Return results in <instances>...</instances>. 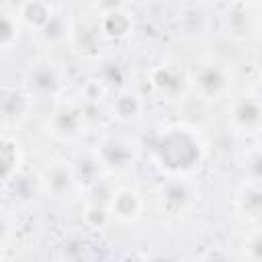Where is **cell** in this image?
Instances as JSON below:
<instances>
[{
  "mask_svg": "<svg viewBox=\"0 0 262 262\" xmlns=\"http://www.w3.org/2000/svg\"><path fill=\"white\" fill-rule=\"evenodd\" d=\"M156 166L168 176H186L205 160V145L199 133L188 125H168L158 131L151 143Z\"/></svg>",
  "mask_w": 262,
  "mask_h": 262,
  "instance_id": "obj_1",
  "label": "cell"
},
{
  "mask_svg": "<svg viewBox=\"0 0 262 262\" xmlns=\"http://www.w3.org/2000/svg\"><path fill=\"white\" fill-rule=\"evenodd\" d=\"M233 74L225 61L203 59L190 72V86L205 102H217L229 94Z\"/></svg>",
  "mask_w": 262,
  "mask_h": 262,
  "instance_id": "obj_2",
  "label": "cell"
},
{
  "mask_svg": "<svg viewBox=\"0 0 262 262\" xmlns=\"http://www.w3.org/2000/svg\"><path fill=\"white\" fill-rule=\"evenodd\" d=\"M147 82L151 90L168 102L180 100L190 88V74L176 59H162L147 72Z\"/></svg>",
  "mask_w": 262,
  "mask_h": 262,
  "instance_id": "obj_3",
  "label": "cell"
},
{
  "mask_svg": "<svg viewBox=\"0 0 262 262\" xmlns=\"http://www.w3.org/2000/svg\"><path fill=\"white\" fill-rule=\"evenodd\" d=\"M156 201H158V209L162 215L178 219L192 209L196 194L182 176H170L158 186Z\"/></svg>",
  "mask_w": 262,
  "mask_h": 262,
  "instance_id": "obj_4",
  "label": "cell"
},
{
  "mask_svg": "<svg viewBox=\"0 0 262 262\" xmlns=\"http://www.w3.org/2000/svg\"><path fill=\"white\" fill-rule=\"evenodd\" d=\"M88 125V115L82 104L76 102H57L47 119V129L53 137L61 141L78 139Z\"/></svg>",
  "mask_w": 262,
  "mask_h": 262,
  "instance_id": "obj_5",
  "label": "cell"
},
{
  "mask_svg": "<svg viewBox=\"0 0 262 262\" xmlns=\"http://www.w3.org/2000/svg\"><path fill=\"white\" fill-rule=\"evenodd\" d=\"M39 188L45 196L49 199H66L74 192L78 178H76V170L70 162L66 160H55L43 166V170L39 172Z\"/></svg>",
  "mask_w": 262,
  "mask_h": 262,
  "instance_id": "obj_6",
  "label": "cell"
},
{
  "mask_svg": "<svg viewBox=\"0 0 262 262\" xmlns=\"http://www.w3.org/2000/svg\"><path fill=\"white\" fill-rule=\"evenodd\" d=\"M229 127L244 135H256L262 131V96L242 94L231 100L227 111Z\"/></svg>",
  "mask_w": 262,
  "mask_h": 262,
  "instance_id": "obj_7",
  "label": "cell"
},
{
  "mask_svg": "<svg viewBox=\"0 0 262 262\" xmlns=\"http://www.w3.org/2000/svg\"><path fill=\"white\" fill-rule=\"evenodd\" d=\"M27 90L35 96H57L63 88V74L61 70L49 59H37L27 70Z\"/></svg>",
  "mask_w": 262,
  "mask_h": 262,
  "instance_id": "obj_8",
  "label": "cell"
},
{
  "mask_svg": "<svg viewBox=\"0 0 262 262\" xmlns=\"http://www.w3.org/2000/svg\"><path fill=\"white\" fill-rule=\"evenodd\" d=\"M96 158L102 164V168L111 174H121L125 170H129L135 162V149L131 145V141H127L125 137H117V135H108L104 137L98 147H96Z\"/></svg>",
  "mask_w": 262,
  "mask_h": 262,
  "instance_id": "obj_9",
  "label": "cell"
},
{
  "mask_svg": "<svg viewBox=\"0 0 262 262\" xmlns=\"http://www.w3.org/2000/svg\"><path fill=\"white\" fill-rule=\"evenodd\" d=\"M33 98H35V94L31 90H23L16 86H6L2 90L0 113H2L4 129L18 127L23 121H27V117L31 115V108H33Z\"/></svg>",
  "mask_w": 262,
  "mask_h": 262,
  "instance_id": "obj_10",
  "label": "cell"
},
{
  "mask_svg": "<svg viewBox=\"0 0 262 262\" xmlns=\"http://www.w3.org/2000/svg\"><path fill=\"white\" fill-rule=\"evenodd\" d=\"M113 219L123 221V223H135L141 213H143V196L137 188L133 186H119L111 192L108 201H106Z\"/></svg>",
  "mask_w": 262,
  "mask_h": 262,
  "instance_id": "obj_11",
  "label": "cell"
},
{
  "mask_svg": "<svg viewBox=\"0 0 262 262\" xmlns=\"http://www.w3.org/2000/svg\"><path fill=\"white\" fill-rule=\"evenodd\" d=\"M252 4H246L242 0H233L223 14V31L233 41H246L256 31V20L250 12Z\"/></svg>",
  "mask_w": 262,
  "mask_h": 262,
  "instance_id": "obj_12",
  "label": "cell"
},
{
  "mask_svg": "<svg viewBox=\"0 0 262 262\" xmlns=\"http://www.w3.org/2000/svg\"><path fill=\"white\" fill-rule=\"evenodd\" d=\"M23 162H25V154H23L20 141L8 129H4L0 139V176L4 184H10L12 180H16L23 168Z\"/></svg>",
  "mask_w": 262,
  "mask_h": 262,
  "instance_id": "obj_13",
  "label": "cell"
},
{
  "mask_svg": "<svg viewBox=\"0 0 262 262\" xmlns=\"http://www.w3.org/2000/svg\"><path fill=\"white\" fill-rule=\"evenodd\" d=\"M133 14L125 8H115L108 12H102L98 18V29L104 39L111 41H123L133 35Z\"/></svg>",
  "mask_w": 262,
  "mask_h": 262,
  "instance_id": "obj_14",
  "label": "cell"
},
{
  "mask_svg": "<svg viewBox=\"0 0 262 262\" xmlns=\"http://www.w3.org/2000/svg\"><path fill=\"white\" fill-rule=\"evenodd\" d=\"M235 209L250 221L262 219V182L248 180L235 192Z\"/></svg>",
  "mask_w": 262,
  "mask_h": 262,
  "instance_id": "obj_15",
  "label": "cell"
},
{
  "mask_svg": "<svg viewBox=\"0 0 262 262\" xmlns=\"http://www.w3.org/2000/svg\"><path fill=\"white\" fill-rule=\"evenodd\" d=\"M16 12H18L23 27L29 31H35V33H39L55 14L49 0H23L16 6Z\"/></svg>",
  "mask_w": 262,
  "mask_h": 262,
  "instance_id": "obj_16",
  "label": "cell"
},
{
  "mask_svg": "<svg viewBox=\"0 0 262 262\" xmlns=\"http://www.w3.org/2000/svg\"><path fill=\"white\" fill-rule=\"evenodd\" d=\"M100 39L102 33L98 29V23L96 25H74V31H72V39H70V45L74 47V51L86 59H94L98 57L100 53Z\"/></svg>",
  "mask_w": 262,
  "mask_h": 262,
  "instance_id": "obj_17",
  "label": "cell"
},
{
  "mask_svg": "<svg viewBox=\"0 0 262 262\" xmlns=\"http://www.w3.org/2000/svg\"><path fill=\"white\" fill-rule=\"evenodd\" d=\"M141 111H143V102H141V96L131 90V88H121L117 90V96L113 100V115L123 121V123H133L141 117Z\"/></svg>",
  "mask_w": 262,
  "mask_h": 262,
  "instance_id": "obj_18",
  "label": "cell"
},
{
  "mask_svg": "<svg viewBox=\"0 0 262 262\" xmlns=\"http://www.w3.org/2000/svg\"><path fill=\"white\" fill-rule=\"evenodd\" d=\"M72 31H74V25L70 23V18L61 12H55L51 16V20L39 31V35H41L45 45H61L66 41L70 43Z\"/></svg>",
  "mask_w": 262,
  "mask_h": 262,
  "instance_id": "obj_19",
  "label": "cell"
},
{
  "mask_svg": "<svg viewBox=\"0 0 262 262\" xmlns=\"http://www.w3.org/2000/svg\"><path fill=\"white\" fill-rule=\"evenodd\" d=\"M23 29L25 27L18 18L16 8L14 10H2V20H0V47H2V51H10L18 43Z\"/></svg>",
  "mask_w": 262,
  "mask_h": 262,
  "instance_id": "obj_20",
  "label": "cell"
},
{
  "mask_svg": "<svg viewBox=\"0 0 262 262\" xmlns=\"http://www.w3.org/2000/svg\"><path fill=\"white\" fill-rule=\"evenodd\" d=\"M82 219H84V225L88 229L102 231L113 221V213H111V209H108L106 203H90V205L84 207Z\"/></svg>",
  "mask_w": 262,
  "mask_h": 262,
  "instance_id": "obj_21",
  "label": "cell"
},
{
  "mask_svg": "<svg viewBox=\"0 0 262 262\" xmlns=\"http://www.w3.org/2000/svg\"><path fill=\"white\" fill-rule=\"evenodd\" d=\"M178 27L186 37H199L205 31V16L199 8H184L178 14Z\"/></svg>",
  "mask_w": 262,
  "mask_h": 262,
  "instance_id": "obj_22",
  "label": "cell"
},
{
  "mask_svg": "<svg viewBox=\"0 0 262 262\" xmlns=\"http://www.w3.org/2000/svg\"><path fill=\"white\" fill-rule=\"evenodd\" d=\"M74 170H76L78 182H84L86 186H94V184L98 182V176H100V172H102L104 168H102V164L98 162V158H96V154H94V156H90V158H82V160L74 166Z\"/></svg>",
  "mask_w": 262,
  "mask_h": 262,
  "instance_id": "obj_23",
  "label": "cell"
},
{
  "mask_svg": "<svg viewBox=\"0 0 262 262\" xmlns=\"http://www.w3.org/2000/svg\"><path fill=\"white\" fill-rule=\"evenodd\" d=\"M98 78L106 84V88H108V86H117V88L121 90V88H125L127 68H125L121 61H117V59H106V61L102 63V68H100Z\"/></svg>",
  "mask_w": 262,
  "mask_h": 262,
  "instance_id": "obj_24",
  "label": "cell"
},
{
  "mask_svg": "<svg viewBox=\"0 0 262 262\" xmlns=\"http://www.w3.org/2000/svg\"><path fill=\"white\" fill-rule=\"evenodd\" d=\"M86 248H88L86 239L80 233H72V235H68L61 242V246H59V258H63V260H80V258L86 256Z\"/></svg>",
  "mask_w": 262,
  "mask_h": 262,
  "instance_id": "obj_25",
  "label": "cell"
},
{
  "mask_svg": "<svg viewBox=\"0 0 262 262\" xmlns=\"http://www.w3.org/2000/svg\"><path fill=\"white\" fill-rule=\"evenodd\" d=\"M242 258L262 262V227L254 229L252 233L246 235V239L242 244Z\"/></svg>",
  "mask_w": 262,
  "mask_h": 262,
  "instance_id": "obj_26",
  "label": "cell"
},
{
  "mask_svg": "<svg viewBox=\"0 0 262 262\" xmlns=\"http://www.w3.org/2000/svg\"><path fill=\"white\" fill-rule=\"evenodd\" d=\"M248 170H250V174H252V180L262 182V151H256V154L250 158Z\"/></svg>",
  "mask_w": 262,
  "mask_h": 262,
  "instance_id": "obj_27",
  "label": "cell"
},
{
  "mask_svg": "<svg viewBox=\"0 0 262 262\" xmlns=\"http://www.w3.org/2000/svg\"><path fill=\"white\" fill-rule=\"evenodd\" d=\"M123 2L125 0H96V4L100 8V14L108 12V10H115V8H123Z\"/></svg>",
  "mask_w": 262,
  "mask_h": 262,
  "instance_id": "obj_28",
  "label": "cell"
},
{
  "mask_svg": "<svg viewBox=\"0 0 262 262\" xmlns=\"http://www.w3.org/2000/svg\"><path fill=\"white\" fill-rule=\"evenodd\" d=\"M201 4H207V6H215V4H219L221 0H199Z\"/></svg>",
  "mask_w": 262,
  "mask_h": 262,
  "instance_id": "obj_29",
  "label": "cell"
},
{
  "mask_svg": "<svg viewBox=\"0 0 262 262\" xmlns=\"http://www.w3.org/2000/svg\"><path fill=\"white\" fill-rule=\"evenodd\" d=\"M127 2H133V4H143V2H149V0H127Z\"/></svg>",
  "mask_w": 262,
  "mask_h": 262,
  "instance_id": "obj_30",
  "label": "cell"
},
{
  "mask_svg": "<svg viewBox=\"0 0 262 262\" xmlns=\"http://www.w3.org/2000/svg\"><path fill=\"white\" fill-rule=\"evenodd\" d=\"M242 2H246V4H256V2H260V0H242Z\"/></svg>",
  "mask_w": 262,
  "mask_h": 262,
  "instance_id": "obj_31",
  "label": "cell"
},
{
  "mask_svg": "<svg viewBox=\"0 0 262 262\" xmlns=\"http://www.w3.org/2000/svg\"><path fill=\"white\" fill-rule=\"evenodd\" d=\"M258 82H260V86H262V70H260V74H258Z\"/></svg>",
  "mask_w": 262,
  "mask_h": 262,
  "instance_id": "obj_32",
  "label": "cell"
},
{
  "mask_svg": "<svg viewBox=\"0 0 262 262\" xmlns=\"http://www.w3.org/2000/svg\"><path fill=\"white\" fill-rule=\"evenodd\" d=\"M260 35H262V23H260Z\"/></svg>",
  "mask_w": 262,
  "mask_h": 262,
  "instance_id": "obj_33",
  "label": "cell"
}]
</instances>
